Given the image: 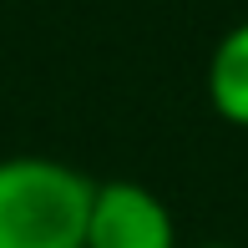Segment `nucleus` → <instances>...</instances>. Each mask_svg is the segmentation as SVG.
<instances>
[{"label":"nucleus","instance_id":"obj_1","mask_svg":"<svg viewBox=\"0 0 248 248\" xmlns=\"http://www.w3.org/2000/svg\"><path fill=\"white\" fill-rule=\"evenodd\" d=\"M96 177L61 157H0V248H86Z\"/></svg>","mask_w":248,"mask_h":248},{"label":"nucleus","instance_id":"obj_2","mask_svg":"<svg viewBox=\"0 0 248 248\" xmlns=\"http://www.w3.org/2000/svg\"><path fill=\"white\" fill-rule=\"evenodd\" d=\"M86 248H183L177 218L147 183L107 177L92 193L86 213Z\"/></svg>","mask_w":248,"mask_h":248},{"label":"nucleus","instance_id":"obj_3","mask_svg":"<svg viewBox=\"0 0 248 248\" xmlns=\"http://www.w3.org/2000/svg\"><path fill=\"white\" fill-rule=\"evenodd\" d=\"M202 92H208L213 117L228 127L248 132V20L223 31L218 46L208 51V71H202Z\"/></svg>","mask_w":248,"mask_h":248},{"label":"nucleus","instance_id":"obj_4","mask_svg":"<svg viewBox=\"0 0 248 248\" xmlns=\"http://www.w3.org/2000/svg\"><path fill=\"white\" fill-rule=\"evenodd\" d=\"M183 248H243V243H223V238H208V243H183Z\"/></svg>","mask_w":248,"mask_h":248}]
</instances>
